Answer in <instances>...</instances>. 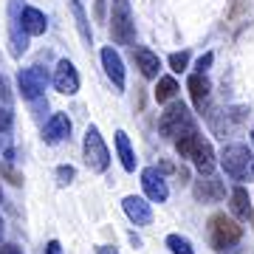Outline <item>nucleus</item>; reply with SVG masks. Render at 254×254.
Returning <instances> with one entry per match:
<instances>
[{"label":"nucleus","instance_id":"2eb2a0df","mask_svg":"<svg viewBox=\"0 0 254 254\" xmlns=\"http://www.w3.org/2000/svg\"><path fill=\"white\" fill-rule=\"evenodd\" d=\"M187 88H190V93H192L195 108L203 113V108H206V99H209V91H212V82L206 79V73H192L190 82H187Z\"/></svg>","mask_w":254,"mask_h":254},{"label":"nucleus","instance_id":"72a5a7b5","mask_svg":"<svg viewBox=\"0 0 254 254\" xmlns=\"http://www.w3.org/2000/svg\"><path fill=\"white\" fill-rule=\"evenodd\" d=\"M252 136H254V130H252Z\"/></svg>","mask_w":254,"mask_h":254},{"label":"nucleus","instance_id":"a878e982","mask_svg":"<svg viewBox=\"0 0 254 254\" xmlns=\"http://www.w3.org/2000/svg\"><path fill=\"white\" fill-rule=\"evenodd\" d=\"M212 60H215V54H212V51H206V54L200 57L198 65H195V68H198V73H206V68L212 65Z\"/></svg>","mask_w":254,"mask_h":254},{"label":"nucleus","instance_id":"473e14b6","mask_svg":"<svg viewBox=\"0 0 254 254\" xmlns=\"http://www.w3.org/2000/svg\"><path fill=\"white\" fill-rule=\"evenodd\" d=\"M252 173H254V167H252Z\"/></svg>","mask_w":254,"mask_h":254},{"label":"nucleus","instance_id":"2f4dec72","mask_svg":"<svg viewBox=\"0 0 254 254\" xmlns=\"http://www.w3.org/2000/svg\"><path fill=\"white\" fill-rule=\"evenodd\" d=\"M0 198H3V192H0Z\"/></svg>","mask_w":254,"mask_h":254},{"label":"nucleus","instance_id":"f257e3e1","mask_svg":"<svg viewBox=\"0 0 254 254\" xmlns=\"http://www.w3.org/2000/svg\"><path fill=\"white\" fill-rule=\"evenodd\" d=\"M240 237H243V229L235 218L229 215H212L209 218V243L212 249L220 254H235L237 246H240Z\"/></svg>","mask_w":254,"mask_h":254},{"label":"nucleus","instance_id":"aec40b11","mask_svg":"<svg viewBox=\"0 0 254 254\" xmlns=\"http://www.w3.org/2000/svg\"><path fill=\"white\" fill-rule=\"evenodd\" d=\"M175 93H178V82L173 76H161L155 85V102H170L175 99Z\"/></svg>","mask_w":254,"mask_h":254},{"label":"nucleus","instance_id":"412c9836","mask_svg":"<svg viewBox=\"0 0 254 254\" xmlns=\"http://www.w3.org/2000/svg\"><path fill=\"white\" fill-rule=\"evenodd\" d=\"M167 249H170L173 254H195L192 243L187 240V237H181V235H170L167 237Z\"/></svg>","mask_w":254,"mask_h":254},{"label":"nucleus","instance_id":"f03ea898","mask_svg":"<svg viewBox=\"0 0 254 254\" xmlns=\"http://www.w3.org/2000/svg\"><path fill=\"white\" fill-rule=\"evenodd\" d=\"M175 150H178L181 158H190L200 170V175H212V170H215V153H212V144L200 133H190V136L178 138Z\"/></svg>","mask_w":254,"mask_h":254},{"label":"nucleus","instance_id":"7ed1b4c3","mask_svg":"<svg viewBox=\"0 0 254 254\" xmlns=\"http://www.w3.org/2000/svg\"><path fill=\"white\" fill-rule=\"evenodd\" d=\"M158 130H161L167 138H184L190 136V133H198V127H195V119H192V113L187 110V105L184 102H173L170 108L161 113V119H158Z\"/></svg>","mask_w":254,"mask_h":254},{"label":"nucleus","instance_id":"c85d7f7f","mask_svg":"<svg viewBox=\"0 0 254 254\" xmlns=\"http://www.w3.org/2000/svg\"><path fill=\"white\" fill-rule=\"evenodd\" d=\"M46 254H63V246H60V240H51V243L46 246Z\"/></svg>","mask_w":254,"mask_h":254},{"label":"nucleus","instance_id":"f8f14e48","mask_svg":"<svg viewBox=\"0 0 254 254\" xmlns=\"http://www.w3.org/2000/svg\"><path fill=\"white\" fill-rule=\"evenodd\" d=\"M20 14H23V9H20V0H9V17H11V54L20 57L23 51H26L28 40H26V31H23V23H20Z\"/></svg>","mask_w":254,"mask_h":254},{"label":"nucleus","instance_id":"9b49d317","mask_svg":"<svg viewBox=\"0 0 254 254\" xmlns=\"http://www.w3.org/2000/svg\"><path fill=\"white\" fill-rule=\"evenodd\" d=\"M102 65H105V73L110 76L113 82V88L116 91H125V63H122V57H119L116 48H102Z\"/></svg>","mask_w":254,"mask_h":254},{"label":"nucleus","instance_id":"cd10ccee","mask_svg":"<svg viewBox=\"0 0 254 254\" xmlns=\"http://www.w3.org/2000/svg\"><path fill=\"white\" fill-rule=\"evenodd\" d=\"M0 254H23V249L14 243H0Z\"/></svg>","mask_w":254,"mask_h":254},{"label":"nucleus","instance_id":"39448f33","mask_svg":"<svg viewBox=\"0 0 254 254\" xmlns=\"http://www.w3.org/2000/svg\"><path fill=\"white\" fill-rule=\"evenodd\" d=\"M220 164H223V173L232 181H246V175L252 170V150L246 144H226L220 153Z\"/></svg>","mask_w":254,"mask_h":254},{"label":"nucleus","instance_id":"1a4fd4ad","mask_svg":"<svg viewBox=\"0 0 254 254\" xmlns=\"http://www.w3.org/2000/svg\"><path fill=\"white\" fill-rule=\"evenodd\" d=\"M192 195H195V200H200V203H218V200H223V195H226V187H223V181H218V178H212V175H200L198 181H195V187H192Z\"/></svg>","mask_w":254,"mask_h":254},{"label":"nucleus","instance_id":"6ab92c4d","mask_svg":"<svg viewBox=\"0 0 254 254\" xmlns=\"http://www.w3.org/2000/svg\"><path fill=\"white\" fill-rule=\"evenodd\" d=\"M116 150H119V158H122V167H125L127 173H133V170H136V153H133L130 138H127L125 130L116 133Z\"/></svg>","mask_w":254,"mask_h":254},{"label":"nucleus","instance_id":"f3484780","mask_svg":"<svg viewBox=\"0 0 254 254\" xmlns=\"http://www.w3.org/2000/svg\"><path fill=\"white\" fill-rule=\"evenodd\" d=\"M232 215L235 220H252V198H249V192L243 187H235L232 190Z\"/></svg>","mask_w":254,"mask_h":254},{"label":"nucleus","instance_id":"4468645a","mask_svg":"<svg viewBox=\"0 0 254 254\" xmlns=\"http://www.w3.org/2000/svg\"><path fill=\"white\" fill-rule=\"evenodd\" d=\"M68 136H71V119L65 116V113H54V116L48 119V125L43 127V141L46 144H60Z\"/></svg>","mask_w":254,"mask_h":254},{"label":"nucleus","instance_id":"ddd939ff","mask_svg":"<svg viewBox=\"0 0 254 254\" xmlns=\"http://www.w3.org/2000/svg\"><path fill=\"white\" fill-rule=\"evenodd\" d=\"M122 206H125V215L136 226H150L153 223V209H150V203H147L144 198H136V195H127L125 200H122Z\"/></svg>","mask_w":254,"mask_h":254},{"label":"nucleus","instance_id":"c756f323","mask_svg":"<svg viewBox=\"0 0 254 254\" xmlns=\"http://www.w3.org/2000/svg\"><path fill=\"white\" fill-rule=\"evenodd\" d=\"M96 254H119V252L113 249V246H99V249H96Z\"/></svg>","mask_w":254,"mask_h":254},{"label":"nucleus","instance_id":"b1692460","mask_svg":"<svg viewBox=\"0 0 254 254\" xmlns=\"http://www.w3.org/2000/svg\"><path fill=\"white\" fill-rule=\"evenodd\" d=\"M187 63H190V54H187V51H181V54H173L170 57V68H173V71H187Z\"/></svg>","mask_w":254,"mask_h":254},{"label":"nucleus","instance_id":"7c9ffc66","mask_svg":"<svg viewBox=\"0 0 254 254\" xmlns=\"http://www.w3.org/2000/svg\"><path fill=\"white\" fill-rule=\"evenodd\" d=\"M0 237H3V218H0Z\"/></svg>","mask_w":254,"mask_h":254},{"label":"nucleus","instance_id":"6e6552de","mask_svg":"<svg viewBox=\"0 0 254 254\" xmlns=\"http://www.w3.org/2000/svg\"><path fill=\"white\" fill-rule=\"evenodd\" d=\"M54 88L65 96H73V93L79 91V73L73 68L71 60H60L54 68Z\"/></svg>","mask_w":254,"mask_h":254},{"label":"nucleus","instance_id":"5701e85b","mask_svg":"<svg viewBox=\"0 0 254 254\" xmlns=\"http://www.w3.org/2000/svg\"><path fill=\"white\" fill-rule=\"evenodd\" d=\"M11 125H14V113H11V108L0 105V136H3V133H9Z\"/></svg>","mask_w":254,"mask_h":254},{"label":"nucleus","instance_id":"dca6fc26","mask_svg":"<svg viewBox=\"0 0 254 254\" xmlns=\"http://www.w3.org/2000/svg\"><path fill=\"white\" fill-rule=\"evenodd\" d=\"M20 23H23V31H26V34H31V37H37V34H46V28H48L46 14H43L40 9H31V6H23Z\"/></svg>","mask_w":254,"mask_h":254},{"label":"nucleus","instance_id":"a211bd4d","mask_svg":"<svg viewBox=\"0 0 254 254\" xmlns=\"http://www.w3.org/2000/svg\"><path fill=\"white\" fill-rule=\"evenodd\" d=\"M136 65L147 79H155L158 71H161V60H158L150 48H136Z\"/></svg>","mask_w":254,"mask_h":254},{"label":"nucleus","instance_id":"bb28decb","mask_svg":"<svg viewBox=\"0 0 254 254\" xmlns=\"http://www.w3.org/2000/svg\"><path fill=\"white\" fill-rule=\"evenodd\" d=\"M57 175H60V184H68L73 178V167H60V170H57Z\"/></svg>","mask_w":254,"mask_h":254},{"label":"nucleus","instance_id":"0eeeda50","mask_svg":"<svg viewBox=\"0 0 254 254\" xmlns=\"http://www.w3.org/2000/svg\"><path fill=\"white\" fill-rule=\"evenodd\" d=\"M17 88H20V96L26 102H34L40 99L48 88V71L43 65H31V68H23L17 73Z\"/></svg>","mask_w":254,"mask_h":254},{"label":"nucleus","instance_id":"20e7f679","mask_svg":"<svg viewBox=\"0 0 254 254\" xmlns=\"http://www.w3.org/2000/svg\"><path fill=\"white\" fill-rule=\"evenodd\" d=\"M110 34L119 46H133L136 43V23L127 0H113V17H110Z\"/></svg>","mask_w":254,"mask_h":254},{"label":"nucleus","instance_id":"9d476101","mask_svg":"<svg viewBox=\"0 0 254 254\" xmlns=\"http://www.w3.org/2000/svg\"><path fill=\"white\" fill-rule=\"evenodd\" d=\"M141 187H144L147 198L155 200V203H164V200L170 198V190H167V181H164V175L155 170V167H147L144 173H141Z\"/></svg>","mask_w":254,"mask_h":254},{"label":"nucleus","instance_id":"423d86ee","mask_svg":"<svg viewBox=\"0 0 254 254\" xmlns=\"http://www.w3.org/2000/svg\"><path fill=\"white\" fill-rule=\"evenodd\" d=\"M85 164L93 173H105L110 164V150L105 144V138H102L99 127H93V125L85 130Z\"/></svg>","mask_w":254,"mask_h":254},{"label":"nucleus","instance_id":"4be33fe9","mask_svg":"<svg viewBox=\"0 0 254 254\" xmlns=\"http://www.w3.org/2000/svg\"><path fill=\"white\" fill-rule=\"evenodd\" d=\"M71 6H73V14H76V20H79V31L85 40H91V28H88V17H85V11H82L79 6V0H71Z\"/></svg>","mask_w":254,"mask_h":254},{"label":"nucleus","instance_id":"393cba45","mask_svg":"<svg viewBox=\"0 0 254 254\" xmlns=\"http://www.w3.org/2000/svg\"><path fill=\"white\" fill-rule=\"evenodd\" d=\"M0 102H3V105H6V108H9V105H11V91H9V79H6V76H3V73H0Z\"/></svg>","mask_w":254,"mask_h":254}]
</instances>
